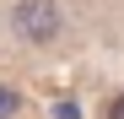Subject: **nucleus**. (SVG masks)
<instances>
[{
	"label": "nucleus",
	"mask_w": 124,
	"mask_h": 119,
	"mask_svg": "<svg viewBox=\"0 0 124 119\" xmlns=\"http://www.w3.org/2000/svg\"><path fill=\"white\" fill-rule=\"evenodd\" d=\"M11 22H16V33H22L27 43H49V38L59 33V6L54 0H22Z\"/></svg>",
	"instance_id": "f257e3e1"
},
{
	"label": "nucleus",
	"mask_w": 124,
	"mask_h": 119,
	"mask_svg": "<svg viewBox=\"0 0 124 119\" xmlns=\"http://www.w3.org/2000/svg\"><path fill=\"white\" fill-rule=\"evenodd\" d=\"M16 108H22V97H16L11 87H0V119H6V114H16Z\"/></svg>",
	"instance_id": "f03ea898"
},
{
	"label": "nucleus",
	"mask_w": 124,
	"mask_h": 119,
	"mask_svg": "<svg viewBox=\"0 0 124 119\" xmlns=\"http://www.w3.org/2000/svg\"><path fill=\"white\" fill-rule=\"evenodd\" d=\"M108 119H124V92H119L113 103H108Z\"/></svg>",
	"instance_id": "7ed1b4c3"
}]
</instances>
